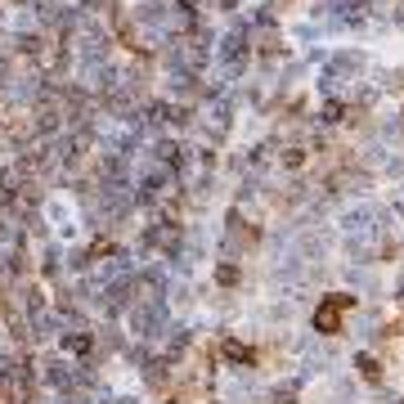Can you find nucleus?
Wrapping results in <instances>:
<instances>
[{
  "mask_svg": "<svg viewBox=\"0 0 404 404\" xmlns=\"http://www.w3.org/2000/svg\"><path fill=\"white\" fill-rule=\"evenodd\" d=\"M350 305H355L350 292H333V297H324L319 310H314V328H319L324 337H337L341 333V314H346Z\"/></svg>",
  "mask_w": 404,
  "mask_h": 404,
  "instance_id": "nucleus-1",
  "label": "nucleus"
},
{
  "mask_svg": "<svg viewBox=\"0 0 404 404\" xmlns=\"http://www.w3.org/2000/svg\"><path fill=\"white\" fill-rule=\"evenodd\" d=\"M355 369H360L364 382H382V364H377L373 355H355Z\"/></svg>",
  "mask_w": 404,
  "mask_h": 404,
  "instance_id": "nucleus-2",
  "label": "nucleus"
},
{
  "mask_svg": "<svg viewBox=\"0 0 404 404\" xmlns=\"http://www.w3.org/2000/svg\"><path fill=\"white\" fill-rule=\"evenodd\" d=\"M220 350H225V360H229V364H252V360H256V355L243 346V341H225Z\"/></svg>",
  "mask_w": 404,
  "mask_h": 404,
  "instance_id": "nucleus-3",
  "label": "nucleus"
},
{
  "mask_svg": "<svg viewBox=\"0 0 404 404\" xmlns=\"http://www.w3.org/2000/svg\"><path fill=\"white\" fill-rule=\"evenodd\" d=\"M341 117H346V104H328L324 108V121H341Z\"/></svg>",
  "mask_w": 404,
  "mask_h": 404,
  "instance_id": "nucleus-4",
  "label": "nucleus"
},
{
  "mask_svg": "<svg viewBox=\"0 0 404 404\" xmlns=\"http://www.w3.org/2000/svg\"><path fill=\"white\" fill-rule=\"evenodd\" d=\"M216 278H220V283H238V269H234V265H220Z\"/></svg>",
  "mask_w": 404,
  "mask_h": 404,
  "instance_id": "nucleus-5",
  "label": "nucleus"
},
{
  "mask_svg": "<svg viewBox=\"0 0 404 404\" xmlns=\"http://www.w3.org/2000/svg\"><path fill=\"white\" fill-rule=\"evenodd\" d=\"M301 162H305L301 149H288V153H283V166H301Z\"/></svg>",
  "mask_w": 404,
  "mask_h": 404,
  "instance_id": "nucleus-6",
  "label": "nucleus"
}]
</instances>
